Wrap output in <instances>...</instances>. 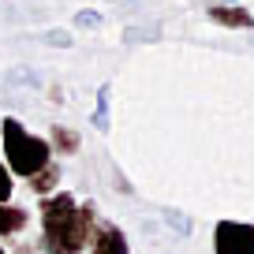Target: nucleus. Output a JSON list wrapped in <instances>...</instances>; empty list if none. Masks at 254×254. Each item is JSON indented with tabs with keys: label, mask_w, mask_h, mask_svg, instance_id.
Returning <instances> with one entry per match:
<instances>
[{
	"label": "nucleus",
	"mask_w": 254,
	"mask_h": 254,
	"mask_svg": "<svg viewBox=\"0 0 254 254\" xmlns=\"http://www.w3.org/2000/svg\"><path fill=\"white\" fill-rule=\"evenodd\" d=\"M26 183H30V190H34V194H41V198H45V194H53V190L60 187V165H56V161H49V165L41 168L38 176H30Z\"/></svg>",
	"instance_id": "nucleus-8"
},
{
	"label": "nucleus",
	"mask_w": 254,
	"mask_h": 254,
	"mask_svg": "<svg viewBox=\"0 0 254 254\" xmlns=\"http://www.w3.org/2000/svg\"><path fill=\"white\" fill-rule=\"evenodd\" d=\"M0 254H8V251H4V247H0Z\"/></svg>",
	"instance_id": "nucleus-13"
},
{
	"label": "nucleus",
	"mask_w": 254,
	"mask_h": 254,
	"mask_svg": "<svg viewBox=\"0 0 254 254\" xmlns=\"http://www.w3.org/2000/svg\"><path fill=\"white\" fill-rule=\"evenodd\" d=\"M206 15L213 19L217 26H224V30H251L254 26V15L243 4H209Z\"/></svg>",
	"instance_id": "nucleus-5"
},
{
	"label": "nucleus",
	"mask_w": 254,
	"mask_h": 254,
	"mask_svg": "<svg viewBox=\"0 0 254 254\" xmlns=\"http://www.w3.org/2000/svg\"><path fill=\"white\" fill-rule=\"evenodd\" d=\"M49 146H53V153H60V157H75L82 146L79 131H71V127L64 124H53V131H49Z\"/></svg>",
	"instance_id": "nucleus-7"
},
{
	"label": "nucleus",
	"mask_w": 254,
	"mask_h": 254,
	"mask_svg": "<svg viewBox=\"0 0 254 254\" xmlns=\"http://www.w3.org/2000/svg\"><path fill=\"white\" fill-rule=\"evenodd\" d=\"M224 4H239V0H224Z\"/></svg>",
	"instance_id": "nucleus-12"
},
{
	"label": "nucleus",
	"mask_w": 254,
	"mask_h": 254,
	"mask_svg": "<svg viewBox=\"0 0 254 254\" xmlns=\"http://www.w3.org/2000/svg\"><path fill=\"white\" fill-rule=\"evenodd\" d=\"M0 138H4V165H8V172L19 176V180L38 176L41 168L53 161V146H49V138L26 131L23 120H15V116H4V124H0Z\"/></svg>",
	"instance_id": "nucleus-2"
},
{
	"label": "nucleus",
	"mask_w": 254,
	"mask_h": 254,
	"mask_svg": "<svg viewBox=\"0 0 254 254\" xmlns=\"http://www.w3.org/2000/svg\"><path fill=\"white\" fill-rule=\"evenodd\" d=\"M26 224H30V209L15 206V202H0V239L26 232Z\"/></svg>",
	"instance_id": "nucleus-6"
},
{
	"label": "nucleus",
	"mask_w": 254,
	"mask_h": 254,
	"mask_svg": "<svg viewBox=\"0 0 254 254\" xmlns=\"http://www.w3.org/2000/svg\"><path fill=\"white\" fill-rule=\"evenodd\" d=\"M11 190H15V176H11L8 165L0 161V202H11Z\"/></svg>",
	"instance_id": "nucleus-10"
},
{
	"label": "nucleus",
	"mask_w": 254,
	"mask_h": 254,
	"mask_svg": "<svg viewBox=\"0 0 254 254\" xmlns=\"http://www.w3.org/2000/svg\"><path fill=\"white\" fill-rule=\"evenodd\" d=\"M75 23H79V26H94V30H97V26H101V15H97V11H79Z\"/></svg>",
	"instance_id": "nucleus-11"
},
{
	"label": "nucleus",
	"mask_w": 254,
	"mask_h": 254,
	"mask_svg": "<svg viewBox=\"0 0 254 254\" xmlns=\"http://www.w3.org/2000/svg\"><path fill=\"white\" fill-rule=\"evenodd\" d=\"M109 105H112V86L101 82L97 86V101H94V127L97 131H109Z\"/></svg>",
	"instance_id": "nucleus-9"
},
{
	"label": "nucleus",
	"mask_w": 254,
	"mask_h": 254,
	"mask_svg": "<svg viewBox=\"0 0 254 254\" xmlns=\"http://www.w3.org/2000/svg\"><path fill=\"white\" fill-rule=\"evenodd\" d=\"M41 251L45 254H82L97 224L94 202H79L71 190H53L38 202Z\"/></svg>",
	"instance_id": "nucleus-1"
},
{
	"label": "nucleus",
	"mask_w": 254,
	"mask_h": 254,
	"mask_svg": "<svg viewBox=\"0 0 254 254\" xmlns=\"http://www.w3.org/2000/svg\"><path fill=\"white\" fill-rule=\"evenodd\" d=\"M86 251H90V254H131V243H127V236H124V228H120V224L97 221Z\"/></svg>",
	"instance_id": "nucleus-4"
},
{
	"label": "nucleus",
	"mask_w": 254,
	"mask_h": 254,
	"mask_svg": "<svg viewBox=\"0 0 254 254\" xmlns=\"http://www.w3.org/2000/svg\"><path fill=\"white\" fill-rule=\"evenodd\" d=\"M213 254H254V224L251 221H217Z\"/></svg>",
	"instance_id": "nucleus-3"
}]
</instances>
